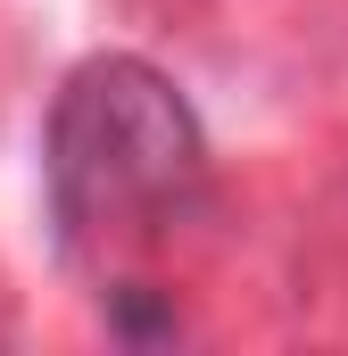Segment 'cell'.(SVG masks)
<instances>
[{"label": "cell", "mask_w": 348, "mask_h": 356, "mask_svg": "<svg viewBox=\"0 0 348 356\" xmlns=\"http://www.w3.org/2000/svg\"><path fill=\"white\" fill-rule=\"evenodd\" d=\"M42 182L58 241L84 249H141L207 199V133L191 99L133 50L84 58L42 124Z\"/></svg>", "instance_id": "obj_1"}, {"label": "cell", "mask_w": 348, "mask_h": 356, "mask_svg": "<svg viewBox=\"0 0 348 356\" xmlns=\"http://www.w3.org/2000/svg\"><path fill=\"white\" fill-rule=\"evenodd\" d=\"M108 332H116V340H133V348H158V340L182 332V315L150 298V282H116V290H108Z\"/></svg>", "instance_id": "obj_2"}]
</instances>
